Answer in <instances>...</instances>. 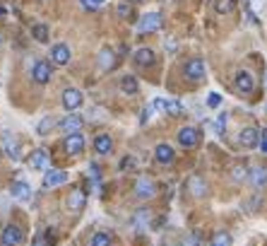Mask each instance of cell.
<instances>
[{
	"mask_svg": "<svg viewBox=\"0 0 267 246\" xmlns=\"http://www.w3.org/2000/svg\"><path fill=\"white\" fill-rule=\"evenodd\" d=\"M152 104H154V109H156V111H164V104H166V99H154Z\"/></svg>",
	"mask_w": 267,
	"mask_h": 246,
	"instance_id": "60d3db41",
	"label": "cell"
},
{
	"mask_svg": "<svg viewBox=\"0 0 267 246\" xmlns=\"http://www.w3.org/2000/svg\"><path fill=\"white\" fill-rule=\"evenodd\" d=\"M164 111L171 113V116H178V113L183 111V106H181V101H176V99H166V104H164Z\"/></svg>",
	"mask_w": 267,
	"mask_h": 246,
	"instance_id": "4dcf8cb0",
	"label": "cell"
},
{
	"mask_svg": "<svg viewBox=\"0 0 267 246\" xmlns=\"http://www.w3.org/2000/svg\"><path fill=\"white\" fill-rule=\"evenodd\" d=\"M113 239L109 232H97V234L92 236V241H89V246H111Z\"/></svg>",
	"mask_w": 267,
	"mask_h": 246,
	"instance_id": "4316f807",
	"label": "cell"
},
{
	"mask_svg": "<svg viewBox=\"0 0 267 246\" xmlns=\"http://www.w3.org/2000/svg\"><path fill=\"white\" fill-rule=\"evenodd\" d=\"M234 8H236V0H214V10L219 15H229V12H234Z\"/></svg>",
	"mask_w": 267,
	"mask_h": 246,
	"instance_id": "83f0119b",
	"label": "cell"
},
{
	"mask_svg": "<svg viewBox=\"0 0 267 246\" xmlns=\"http://www.w3.org/2000/svg\"><path fill=\"white\" fill-rule=\"evenodd\" d=\"M10 193H12V198L15 201H29L32 198V186L27 183V181H12V186H10Z\"/></svg>",
	"mask_w": 267,
	"mask_h": 246,
	"instance_id": "4fadbf2b",
	"label": "cell"
},
{
	"mask_svg": "<svg viewBox=\"0 0 267 246\" xmlns=\"http://www.w3.org/2000/svg\"><path fill=\"white\" fill-rule=\"evenodd\" d=\"M178 143H181L183 147H195L198 143H200V131L193 128V126L181 128V131H178Z\"/></svg>",
	"mask_w": 267,
	"mask_h": 246,
	"instance_id": "52a82bcc",
	"label": "cell"
},
{
	"mask_svg": "<svg viewBox=\"0 0 267 246\" xmlns=\"http://www.w3.org/2000/svg\"><path fill=\"white\" fill-rule=\"evenodd\" d=\"M135 3H142V0H135Z\"/></svg>",
	"mask_w": 267,
	"mask_h": 246,
	"instance_id": "7bdbcfd3",
	"label": "cell"
},
{
	"mask_svg": "<svg viewBox=\"0 0 267 246\" xmlns=\"http://www.w3.org/2000/svg\"><path fill=\"white\" fill-rule=\"evenodd\" d=\"M121 92H125V94H137V92H140V82H137V78H133V75H123L121 78Z\"/></svg>",
	"mask_w": 267,
	"mask_h": 246,
	"instance_id": "603a6c76",
	"label": "cell"
},
{
	"mask_svg": "<svg viewBox=\"0 0 267 246\" xmlns=\"http://www.w3.org/2000/svg\"><path fill=\"white\" fill-rule=\"evenodd\" d=\"M181 246H200V236L198 234H186L183 236V241H181Z\"/></svg>",
	"mask_w": 267,
	"mask_h": 246,
	"instance_id": "8d00e7d4",
	"label": "cell"
},
{
	"mask_svg": "<svg viewBox=\"0 0 267 246\" xmlns=\"http://www.w3.org/2000/svg\"><path fill=\"white\" fill-rule=\"evenodd\" d=\"M156 109H154V104H149V106H145V109H142V113H140V123H142V126H145L147 121H149V118H152V113H154Z\"/></svg>",
	"mask_w": 267,
	"mask_h": 246,
	"instance_id": "d590c367",
	"label": "cell"
},
{
	"mask_svg": "<svg viewBox=\"0 0 267 246\" xmlns=\"http://www.w3.org/2000/svg\"><path fill=\"white\" fill-rule=\"evenodd\" d=\"M29 167L32 169H46L48 167V155H46V150H34L32 155H29Z\"/></svg>",
	"mask_w": 267,
	"mask_h": 246,
	"instance_id": "d6986e66",
	"label": "cell"
},
{
	"mask_svg": "<svg viewBox=\"0 0 267 246\" xmlns=\"http://www.w3.org/2000/svg\"><path fill=\"white\" fill-rule=\"evenodd\" d=\"M99 68L101 70H113L116 68V53H113V48H101L99 51Z\"/></svg>",
	"mask_w": 267,
	"mask_h": 246,
	"instance_id": "ac0fdd59",
	"label": "cell"
},
{
	"mask_svg": "<svg viewBox=\"0 0 267 246\" xmlns=\"http://www.w3.org/2000/svg\"><path fill=\"white\" fill-rule=\"evenodd\" d=\"M0 44H3V36H0Z\"/></svg>",
	"mask_w": 267,
	"mask_h": 246,
	"instance_id": "b9f144b4",
	"label": "cell"
},
{
	"mask_svg": "<svg viewBox=\"0 0 267 246\" xmlns=\"http://www.w3.org/2000/svg\"><path fill=\"white\" fill-rule=\"evenodd\" d=\"M22 239H24V234L17 224H8V227L0 232V244L3 246H20Z\"/></svg>",
	"mask_w": 267,
	"mask_h": 246,
	"instance_id": "7a4b0ae2",
	"label": "cell"
},
{
	"mask_svg": "<svg viewBox=\"0 0 267 246\" xmlns=\"http://www.w3.org/2000/svg\"><path fill=\"white\" fill-rule=\"evenodd\" d=\"M234 85H236V90L241 92V94H250V92L255 90V80H253L250 73H245V70H238V73H236Z\"/></svg>",
	"mask_w": 267,
	"mask_h": 246,
	"instance_id": "5b68a950",
	"label": "cell"
},
{
	"mask_svg": "<svg viewBox=\"0 0 267 246\" xmlns=\"http://www.w3.org/2000/svg\"><path fill=\"white\" fill-rule=\"evenodd\" d=\"M183 75L190 80V82H200L205 80V63H202V58H190L186 68H183Z\"/></svg>",
	"mask_w": 267,
	"mask_h": 246,
	"instance_id": "6da1fadb",
	"label": "cell"
},
{
	"mask_svg": "<svg viewBox=\"0 0 267 246\" xmlns=\"http://www.w3.org/2000/svg\"><path fill=\"white\" fill-rule=\"evenodd\" d=\"M118 17H123V20H128V17H133V8H130V5H128V3H121V5H118Z\"/></svg>",
	"mask_w": 267,
	"mask_h": 246,
	"instance_id": "e575fe53",
	"label": "cell"
},
{
	"mask_svg": "<svg viewBox=\"0 0 267 246\" xmlns=\"http://www.w3.org/2000/svg\"><path fill=\"white\" fill-rule=\"evenodd\" d=\"M133 58H135V63H137V66L147 68V66H152V63H154V51H152V48H137Z\"/></svg>",
	"mask_w": 267,
	"mask_h": 246,
	"instance_id": "ffe728a7",
	"label": "cell"
},
{
	"mask_svg": "<svg viewBox=\"0 0 267 246\" xmlns=\"http://www.w3.org/2000/svg\"><path fill=\"white\" fill-rule=\"evenodd\" d=\"M248 179H250V183H253V186H257V189H262V186L267 183V169H260V167H257V169H253Z\"/></svg>",
	"mask_w": 267,
	"mask_h": 246,
	"instance_id": "cb8c5ba5",
	"label": "cell"
},
{
	"mask_svg": "<svg viewBox=\"0 0 267 246\" xmlns=\"http://www.w3.org/2000/svg\"><path fill=\"white\" fill-rule=\"evenodd\" d=\"M84 203H87L84 191H79V189L70 191V196H67V210H70V213H79V210L84 208Z\"/></svg>",
	"mask_w": 267,
	"mask_h": 246,
	"instance_id": "7c38bea8",
	"label": "cell"
},
{
	"mask_svg": "<svg viewBox=\"0 0 267 246\" xmlns=\"http://www.w3.org/2000/svg\"><path fill=\"white\" fill-rule=\"evenodd\" d=\"M231 176H234V181H243V179H248V169H245L243 164H236V167L231 169Z\"/></svg>",
	"mask_w": 267,
	"mask_h": 246,
	"instance_id": "1f68e13d",
	"label": "cell"
},
{
	"mask_svg": "<svg viewBox=\"0 0 267 246\" xmlns=\"http://www.w3.org/2000/svg\"><path fill=\"white\" fill-rule=\"evenodd\" d=\"M210 246H231V234L229 232H214Z\"/></svg>",
	"mask_w": 267,
	"mask_h": 246,
	"instance_id": "f1b7e54d",
	"label": "cell"
},
{
	"mask_svg": "<svg viewBox=\"0 0 267 246\" xmlns=\"http://www.w3.org/2000/svg\"><path fill=\"white\" fill-rule=\"evenodd\" d=\"M224 131H226V113H219V116H217V123H214V133L224 135Z\"/></svg>",
	"mask_w": 267,
	"mask_h": 246,
	"instance_id": "836d02e7",
	"label": "cell"
},
{
	"mask_svg": "<svg viewBox=\"0 0 267 246\" xmlns=\"http://www.w3.org/2000/svg\"><path fill=\"white\" fill-rule=\"evenodd\" d=\"M149 220H152V210H147V208H140V210H135L133 215V227L137 232H145L147 227H149Z\"/></svg>",
	"mask_w": 267,
	"mask_h": 246,
	"instance_id": "2e32d148",
	"label": "cell"
},
{
	"mask_svg": "<svg viewBox=\"0 0 267 246\" xmlns=\"http://www.w3.org/2000/svg\"><path fill=\"white\" fill-rule=\"evenodd\" d=\"M82 126H84V118L79 116V113H70V116H65L63 121L58 123V128L63 131V133H75V131H82Z\"/></svg>",
	"mask_w": 267,
	"mask_h": 246,
	"instance_id": "30bf717a",
	"label": "cell"
},
{
	"mask_svg": "<svg viewBox=\"0 0 267 246\" xmlns=\"http://www.w3.org/2000/svg\"><path fill=\"white\" fill-rule=\"evenodd\" d=\"M67 181V174L63 169H46L44 174V189H56V186H63Z\"/></svg>",
	"mask_w": 267,
	"mask_h": 246,
	"instance_id": "ba28073f",
	"label": "cell"
},
{
	"mask_svg": "<svg viewBox=\"0 0 267 246\" xmlns=\"http://www.w3.org/2000/svg\"><path fill=\"white\" fill-rule=\"evenodd\" d=\"M156 193V186L152 179H147V176H140V179L135 181V196L137 198H142V201H147V198H152Z\"/></svg>",
	"mask_w": 267,
	"mask_h": 246,
	"instance_id": "8992f818",
	"label": "cell"
},
{
	"mask_svg": "<svg viewBox=\"0 0 267 246\" xmlns=\"http://www.w3.org/2000/svg\"><path fill=\"white\" fill-rule=\"evenodd\" d=\"M5 155L10 157V159H20V145L10 135H5Z\"/></svg>",
	"mask_w": 267,
	"mask_h": 246,
	"instance_id": "d4e9b609",
	"label": "cell"
},
{
	"mask_svg": "<svg viewBox=\"0 0 267 246\" xmlns=\"http://www.w3.org/2000/svg\"><path fill=\"white\" fill-rule=\"evenodd\" d=\"M260 131H255V128H243L241 131V135H238V143L243 147H248V150H253V147H257V143H260Z\"/></svg>",
	"mask_w": 267,
	"mask_h": 246,
	"instance_id": "5bb4252c",
	"label": "cell"
},
{
	"mask_svg": "<svg viewBox=\"0 0 267 246\" xmlns=\"http://www.w3.org/2000/svg\"><path fill=\"white\" fill-rule=\"evenodd\" d=\"M51 63L53 66H67L70 63V48L65 44H56L51 48Z\"/></svg>",
	"mask_w": 267,
	"mask_h": 246,
	"instance_id": "9a60e30c",
	"label": "cell"
},
{
	"mask_svg": "<svg viewBox=\"0 0 267 246\" xmlns=\"http://www.w3.org/2000/svg\"><path fill=\"white\" fill-rule=\"evenodd\" d=\"M154 157L159 164H171V162H173V147L166 145V143H161V145H156Z\"/></svg>",
	"mask_w": 267,
	"mask_h": 246,
	"instance_id": "e0dca14e",
	"label": "cell"
},
{
	"mask_svg": "<svg viewBox=\"0 0 267 246\" xmlns=\"http://www.w3.org/2000/svg\"><path fill=\"white\" fill-rule=\"evenodd\" d=\"M130 167H135V159L133 157H125V159L121 162V169H130Z\"/></svg>",
	"mask_w": 267,
	"mask_h": 246,
	"instance_id": "f35d334b",
	"label": "cell"
},
{
	"mask_svg": "<svg viewBox=\"0 0 267 246\" xmlns=\"http://www.w3.org/2000/svg\"><path fill=\"white\" fill-rule=\"evenodd\" d=\"M32 78L36 85H46L48 80H51V63H46V60H36L32 68Z\"/></svg>",
	"mask_w": 267,
	"mask_h": 246,
	"instance_id": "9c48e42d",
	"label": "cell"
},
{
	"mask_svg": "<svg viewBox=\"0 0 267 246\" xmlns=\"http://www.w3.org/2000/svg\"><path fill=\"white\" fill-rule=\"evenodd\" d=\"M260 135H262V138H260V147H262V152L267 155V131H262Z\"/></svg>",
	"mask_w": 267,
	"mask_h": 246,
	"instance_id": "ab89813d",
	"label": "cell"
},
{
	"mask_svg": "<svg viewBox=\"0 0 267 246\" xmlns=\"http://www.w3.org/2000/svg\"><path fill=\"white\" fill-rule=\"evenodd\" d=\"M65 152L70 157H77L84 152V135L79 133V131L65 135Z\"/></svg>",
	"mask_w": 267,
	"mask_h": 246,
	"instance_id": "3957f363",
	"label": "cell"
},
{
	"mask_svg": "<svg viewBox=\"0 0 267 246\" xmlns=\"http://www.w3.org/2000/svg\"><path fill=\"white\" fill-rule=\"evenodd\" d=\"M159 27H161V15H159V12H147L145 17L137 22V32L149 34V32H156Z\"/></svg>",
	"mask_w": 267,
	"mask_h": 246,
	"instance_id": "277c9868",
	"label": "cell"
},
{
	"mask_svg": "<svg viewBox=\"0 0 267 246\" xmlns=\"http://www.w3.org/2000/svg\"><path fill=\"white\" fill-rule=\"evenodd\" d=\"M94 150H97V155H109V152L113 150L111 135H97V140H94Z\"/></svg>",
	"mask_w": 267,
	"mask_h": 246,
	"instance_id": "44dd1931",
	"label": "cell"
},
{
	"mask_svg": "<svg viewBox=\"0 0 267 246\" xmlns=\"http://www.w3.org/2000/svg\"><path fill=\"white\" fill-rule=\"evenodd\" d=\"M188 191L193 193V196L202 198V196H207V183H205L200 176H190L188 179Z\"/></svg>",
	"mask_w": 267,
	"mask_h": 246,
	"instance_id": "7402d4cb",
	"label": "cell"
},
{
	"mask_svg": "<svg viewBox=\"0 0 267 246\" xmlns=\"http://www.w3.org/2000/svg\"><path fill=\"white\" fill-rule=\"evenodd\" d=\"M32 36L39 41V44H46V41H48V27L41 24V22L34 24V27H32Z\"/></svg>",
	"mask_w": 267,
	"mask_h": 246,
	"instance_id": "484cf974",
	"label": "cell"
},
{
	"mask_svg": "<svg viewBox=\"0 0 267 246\" xmlns=\"http://www.w3.org/2000/svg\"><path fill=\"white\" fill-rule=\"evenodd\" d=\"M84 104V97H82V92L79 90H65L63 92V106H65L67 111H75Z\"/></svg>",
	"mask_w": 267,
	"mask_h": 246,
	"instance_id": "8fae6325",
	"label": "cell"
},
{
	"mask_svg": "<svg viewBox=\"0 0 267 246\" xmlns=\"http://www.w3.org/2000/svg\"><path fill=\"white\" fill-rule=\"evenodd\" d=\"M53 126H56V121H53L51 116H44V118L39 121V126H36V133H39V135H48V131H53Z\"/></svg>",
	"mask_w": 267,
	"mask_h": 246,
	"instance_id": "f546056e",
	"label": "cell"
},
{
	"mask_svg": "<svg viewBox=\"0 0 267 246\" xmlns=\"http://www.w3.org/2000/svg\"><path fill=\"white\" fill-rule=\"evenodd\" d=\"M104 3H106V0H79V5H82L84 10H89V12H92V10H99Z\"/></svg>",
	"mask_w": 267,
	"mask_h": 246,
	"instance_id": "d6a6232c",
	"label": "cell"
},
{
	"mask_svg": "<svg viewBox=\"0 0 267 246\" xmlns=\"http://www.w3.org/2000/svg\"><path fill=\"white\" fill-rule=\"evenodd\" d=\"M219 104H222V94H217V92H210V97H207V106L217 109Z\"/></svg>",
	"mask_w": 267,
	"mask_h": 246,
	"instance_id": "74e56055",
	"label": "cell"
}]
</instances>
